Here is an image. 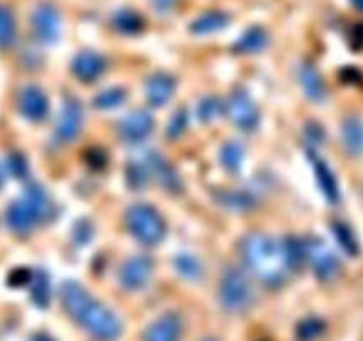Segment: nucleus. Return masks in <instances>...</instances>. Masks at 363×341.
<instances>
[{
    "instance_id": "obj_26",
    "label": "nucleus",
    "mask_w": 363,
    "mask_h": 341,
    "mask_svg": "<svg viewBox=\"0 0 363 341\" xmlns=\"http://www.w3.org/2000/svg\"><path fill=\"white\" fill-rule=\"evenodd\" d=\"M50 279H48L47 274L43 270L34 274L33 281H30V295H33L34 304L40 306V308H47L48 302H50Z\"/></svg>"
},
{
    "instance_id": "obj_25",
    "label": "nucleus",
    "mask_w": 363,
    "mask_h": 341,
    "mask_svg": "<svg viewBox=\"0 0 363 341\" xmlns=\"http://www.w3.org/2000/svg\"><path fill=\"white\" fill-rule=\"evenodd\" d=\"M312 163H313V170H315V178L317 182H319L323 192L326 194L328 200L335 201V197H337V187H335V180L333 176H331V170L328 169L326 163H324L320 158H317L313 153H312Z\"/></svg>"
},
{
    "instance_id": "obj_37",
    "label": "nucleus",
    "mask_w": 363,
    "mask_h": 341,
    "mask_svg": "<svg viewBox=\"0 0 363 341\" xmlns=\"http://www.w3.org/2000/svg\"><path fill=\"white\" fill-rule=\"evenodd\" d=\"M34 274L29 269H16L9 274V284L11 287H23V284H30Z\"/></svg>"
},
{
    "instance_id": "obj_7",
    "label": "nucleus",
    "mask_w": 363,
    "mask_h": 341,
    "mask_svg": "<svg viewBox=\"0 0 363 341\" xmlns=\"http://www.w3.org/2000/svg\"><path fill=\"white\" fill-rule=\"evenodd\" d=\"M153 260L150 256H145V254H139V256H132L128 258L127 262L121 265L120 269V279L121 288L128 291H135V290H141L148 284L150 277L153 274Z\"/></svg>"
},
{
    "instance_id": "obj_39",
    "label": "nucleus",
    "mask_w": 363,
    "mask_h": 341,
    "mask_svg": "<svg viewBox=\"0 0 363 341\" xmlns=\"http://www.w3.org/2000/svg\"><path fill=\"white\" fill-rule=\"evenodd\" d=\"M30 341H54L50 336H47V334H36V336H33V340Z\"/></svg>"
},
{
    "instance_id": "obj_34",
    "label": "nucleus",
    "mask_w": 363,
    "mask_h": 341,
    "mask_svg": "<svg viewBox=\"0 0 363 341\" xmlns=\"http://www.w3.org/2000/svg\"><path fill=\"white\" fill-rule=\"evenodd\" d=\"M8 170L15 178L22 180L29 175V163L22 153H11L8 156Z\"/></svg>"
},
{
    "instance_id": "obj_36",
    "label": "nucleus",
    "mask_w": 363,
    "mask_h": 341,
    "mask_svg": "<svg viewBox=\"0 0 363 341\" xmlns=\"http://www.w3.org/2000/svg\"><path fill=\"white\" fill-rule=\"evenodd\" d=\"M84 158H86L87 166L93 169H102L107 163V155L100 148H89L84 153Z\"/></svg>"
},
{
    "instance_id": "obj_28",
    "label": "nucleus",
    "mask_w": 363,
    "mask_h": 341,
    "mask_svg": "<svg viewBox=\"0 0 363 341\" xmlns=\"http://www.w3.org/2000/svg\"><path fill=\"white\" fill-rule=\"evenodd\" d=\"M244 149L239 142H226L221 148V163L230 173H237L242 166Z\"/></svg>"
},
{
    "instance_id": "obj_31",
    "label": "nucleus",
    "mask_w": 363,
    "mask_h": 341,
    "mask_svg": "<svg viewBox=\"0 0 363 341\" xmlns=\"http://www.w3.org/2000/svg\"><path fill=\"white\" fill-rule=\"evenodd\" d=\"M150 180V170L146 163H128L127 182L132 189H145Z\"/></svg>"
},
{
    "instance_id": "obj_9",
    "label": "nucleus",
    "mask_w": 363,
    "mask_h": 341,
    "mask_svg": "<svg viewBox=\"0 0 363 341\" xmlns=\"http://www.w3.org/2000/svg\"><path fill=\"white\" fill-rule=\"evenodd\" d=\"M184 333V318L177 311L160 315L146 327L143 341H180Z\"/></svg>"
},
{
    "instance_id": "obj_38",
    "label": "nucleus",
    "mask_w": 363,
    "mask_h": 341,
    "mask_svg": "<svg viewBox=\"0 0 363 341\" xmlns=\"http://www.w3.org/2000/svg\"><path fill=\"white\" fill-rule=\"evenodd\" d=\"M152 4L157 11L166 13V11H169L174 4H177V0H152Z\"/></svg>"
},
{
    "instance_id": "obj_30",
    "label": "nucleus",
    "mask_w": 363,
    "mask_h": 341,
    "mask_svg": "<svg viewBox=\"0 0 363 341\" xmlns=\"http://www.w3.org/2000/svg\"><path fill=\"white\" fill-rule=\"evenodd\" d=\"M324 333V322L323 320L310 316V318L301 320L296 327V337L299 341H313Z\"/></svg>"
},
{
    "instance_id": "obj_20",
    "label": "nucleus",
    "mask_w": 363,
    "mask_h": 341,
    "mask_svg": "<svg viewBox=\"0 0 363 341\" xmlns=\"http://www.w3.org/2000/svg\"><path fill=\"white\" fill-rule=\"evenodd\" d=\"M269 43V36L262 27H251L246 33L240 36L237 41L235 52L239 54H257V52L264 50Z\"/></svg>"
},
{
    "instance_id": "obj_15",
    "label": "nucleus",
    "mask_w": 363,
    "mask_h": 341,
    "mask_svg": "<svg viewBox=\"0 0 363 341\" xmlns=\"http://www.w3.org/2000/svg\"><path fill=\"white\" fill-rule=\"evenodd\" d=\"M177 80L169 73H153L146 80V98L152 107H162L173 98Z\"/></svg>"
},
{
    "instance_id": "obj_14",
    "label": "nucleus",
    "mask_w": 363,
    "mask_h": 341,
    "mask_svg": "<svg viewBox=\"0 0 363 341\" xmlns=\"http://www.w3.org/2000/svg\"><path fill=\"white\" fill-rule=\"evenodd\" d=\"M18 109L26 120L43 121L48 116L47 95L40 88H36V86H27L20 93Z\"/></svg>"
},
{
    "instance_id": "obj_24",
    "label": "nucleus",
    "mask_w": 363,
    "mask_h": 341,
    "mask_svg": "<svg viewBox=\"0 0 363 341\" xmlns=\"http://www.w3.org/2000/svg\"><path fill=\"white\" fill-rule=\"evenodd\" d=\"M23 197H26L27 201H29L30 204H33L34 208L38 210V214L41 215V219H48L52 215V201L50 197L47 196V192H45L43 189H41L40 185H36V183H33V185H29L26 189V194H23Z\"/></svg>"
},
{
    "instance_id": "obj_40",
    "label": "nucleus",
    "mask_w": 363,
    "mask_h": 341,
    "mask_svg": "<svg viewBox=\"0 0 363 341\" xmlns=\"http://www.w3.org/2000/svg\"><path fill=\"white\" fill-rule=\"evenodd\" d=\"M4 180H6L4 170H2V167H0V189H2V187H4Z\"/></svg>"
},
{
    "instance_id": "obj_33",
    "label": "nucleus",
    "mask_w": 363,
    "mask_h": 341,
    "mask_svg": "<svg viewBox=\"0 0 363 341\" xmlns=\"http://www.w3.org/2000/svg\"><path fill=\"white\" fill-rule=\"evenodd\" d=\"M363 130L362 127H359L356 121L349 120L347 123L344 125V141L345 144H347V148L351 149V151H356V149H359V146L363 144Z\"/></svg>"
},
{
    "instance_id": "obj_11",
    "label": "nucleus",
    "mask_w": 363,
    "mask_h": 341,
    "mask_svg": "<svg viewBox=\"0 0 363 341\" xmlns=\"http://www.w3.org/2000/svg\"><path fill=\"white\" fill-rule=\"evenodd\" d=\"M153 127H155V121L148 112L135 110V112H130L121 120L118 132H120L121 141L128 142V144H138L152 134Z\"/></svg>"
},
{
    "instance_id": "obj_6",
    "label": "nucleus",
    "mask_w": 363,
    "mask_h": 341,
    "mask_svg": "<svg viewBox=\"0 0 363 341\" xmlns=\"http://www.w3.org/2000/svg\"><path fill=\"white\" fill-rule=\"evenodd\" d=\"M33 33L38 41L45 45H52L61 36V16L57 8L50 2H41L33 13Z\"/></svg>"
},
{
    "instance_id": "obj_17",
    "label": "nucleus",
    "mask_w": 363,
    "mask_h": 341,
    "mask_svg": "<svg viewBox=\"0 0 363 341\" xmlns=\"http://www.w3.org/2000/svg\"><path fill=\"white\" fill-rule=\"evenodd\" d=\"M281 250L289 272H296L306 262V245L299 236L289 235L281 240Z\"/></svg>"
},
{
    "instance_id": "obj_19",
    "label": "nucleus",
    "mask_w": 363,
    "mask_h": 341,
    "mask_svg": "<svg viewBox=\"0 0 363 341\" xmlns=\"http://www.w3.org/2000/svg\"><path fill=\"white\" fill-rule=\"evenodd\" d=\"M299 79H301L303 89H305L306 96H308L310 100H313V102H320V100L326 96V88H324L323 79H320L319 71H317L312 64L301 66Z\"/></svg>"
},
{
    "instance_id": "obj_16",
    "label": "nucleus",
    "mask_w": 363,
    "mask_h": 341,
    "mask_svg": "<svg viewBox=\"0 0 363 341\" xmlns=\"http://www.w3.org/2000/svg\"><path fill=\"white\" fill-rule=\"evenodd\" d=\"M146 167H148L150 170V176H153L164 190H167V192H178V190L182 189V182L180 178H178L177 170H174L173 167H171V163L166 162L159 153H148Z\"/></svg>"
},
{
    "instance_id": "obj_10",
    "label": "nucleus",
    "mask_w": 363,
    "mask_h": 341,
    "mask_svg": "<svg viewBox=\"0 0 363 341\" xmlns=\"http://www.w3.org/2000/svg\"><path fill=\"white\" fill-rule=\"evenodd\" d=\"M84 125L82 105L75 98H68L62 103L61 116H59L55 135L61 142H72L79 137Z\"/></svg>"
},
{
    "instance_id": "obj_2",
    "label": "nucleus",
    "mask_w": 363,
    "mask_h": 341,
    "mask_svg": "<svg viewBox=\"0 0 363 341\" xmlns=\"http://www.w3.org/2000/svg\"><path fill=\"white\" fill-rule=\"evenodd\" d=\"M240 254L250 272L269 288H280L289 272L281 242L265 233H250L240 242Z\"/></svg>"
},
{
    "instance_id": "obj_32",
    "label": "nucleus",
    "mask_w": 363,
    "mask_h": 341,
    "mask_svg": "<svg viewBox=\"0 0 363 341\" xmlns=\"http://www.w3.org/2000/svg\"><path fill=\"white\" fill-rule=\"evenodd\" d=\"M223 109H225V103L219 98H205L198 105V116L201 121H212L221 114Z\"/></svg>"
},
{
    "instance_id": "obj_5",
    "label": "nucleus",
    "mask_w": 363,
    "mask_h": 341,
    "mask_svg": "<svg viewBox=\"0 0 363 341\" xmlns=\"http://www.w3.org/2000/svg\"><path fill=\"white\" fill-rule=\"evenodd\" d=\"M225 112L233 125L242 132H253L260 123L257 103L244 88L233 89L225 103Z\"/></svg>"
},
{
    "instance_id": "obj_3",
    "label": "nucleus",
    "mask_w": 363,
    "mask_h": 341,
    "mask_svg": "<svg viewBox=\"0 0 363 341\" xmlns=\"http://www.w3.org/2000/svg\"><path fill=\"white\" fill-rule=\"evenodd\" d=\"M128 231L138 242L145 245H157L164 240L167 226L160 212L146 203H135L125 214Z\"/></svg>"
},
{
    "instance_id": "obj_13",
    "label": "nucleus",
    "mask_w": 363,
    "mask_h": 341,
    "mask_svg": "<svg viewBox=\"0 0 363 341\" xmlns=\"http://www.w3.org/2000/svg\"><path fill=\"white\" fill-rule=\"evenodd\" d=\"M107 61L104 55L96 54L93 50H84L75 55L72 62V71L80 82L91 83L99 80L106 73Z\"/></svg>"
},
{
    "instance_id": "obj_8",
    "label": "nucleus",
    "mask_w": 363,
    "mask_h": 341,
    "mask_svg": "<svg viewBox=\"0 0 363 341\" xmlns=\"http://www.w3.org/2000/svg\"><path fill=\"white\" fill-rule=\"evenodd\" d=\"M306 245V262L320 281H330L337 276L338 263L330 249L319 238H310Z\"/></svg>"
},
{
    "instance_id": "obj_35",
    "label": "nucleus",
    "mask_w": 363,
    "mask_h": 341,
    "mask_svg": "<svg viewBox=\"0 0 363 341\" xmlns=\"http://www.w3.org/2000/svg\"><path fill=\"white\" fill-rule=\"evenodd\" d=\"M186 127H187L186 110H184V109L177 110V112H174V116L171 117L169 127H167V135H169L171 139L180 137V135L184 134V130H186Z\"/></svg>"
},
{
    "instance_id": "obj_12",
    "label": "nucleus",
    "mask_w": 363,
    "mask_h": 341,
    "mask_svg": "<svg viewBox=\"0 0 363 341\" xmlns=\"http://www.w3.org/2000/svg\"><path fill=\"white\" fill-rule=\"evenodd\" d=\"M6 221H8V226L15 233H20V235H26V233L33 231L36 228L38 222H41V215L38 214L36 208L22 197V200L15 201L13 204H9L8 214H6Z\"/></svg>"
},
{
    "instance_id": "obj_29",
    "label": "nucleus",
    "mask_w": 363,
    "mask_h": 341,
    "mask_svg": "<svg viewBox=\"0 0 363 341\" xmlns=\"http://www.w3.org/2000/svg\"><path fill=\"white\" fill-rule=\"evenodd\" d=\"M218 200L221 201L225 207L232 208L235 212H246L255 207V197L246 192H237V190H228V192L219 194Z\"/></svg>"
},
{
    "instance_id": "obj_1",
    "label": "nucleus",
    "mask_w": 363,
    "mask_h": 341,
    "mask_svg": "<svg viewBox=\"0 0 363 341\" xmlns=\"http://www.w3.org/2000/svg\"><path fill=\"white\" fill-rule=\"evenodd\" d=\"M61 302L69 316L100 341H116L123 333L121 320L113 309L96 301L75 281H66L61 287Z\"/></svg>"
},
{
    "instance_id": "obj_27",
    "label": "nucleus",
    "mask_w": 363,
    "mask_h": 341,
    "mask_svg": "<svg viewBox=\"0 0 363 341\" xmlns=\"http://www.w3.org/2000/svg\"><path fill=\"white\" fill-rule=\"evenodd\" d=\"M127 100V91L123 88H111L95 96L93 105L99 110H111L120 107Z\"/></svg>"
},
{
    "instance_id": "obj_41",
    "label": "nucleus",
    "mask_w": 363,
    "mask_h": 341,
    "mask_svg": "<svg viewBox=\"0 0 363 341\" xmlns=\"http://www.w3.org/2000/svg\"><path fill=\"white\" fill-rule=\"evenodd\" d=\"M203 341H216V340H211V337H208V340H203Z\"/></svg>"
},
{
    "instance_id": "obj_21",
    "label": "nucleus",
    "mask_w": 363,
    "mask_h": 341,
    "mask_svg": "<svg viewBox=\"0 0 363 341\" xmlns=\"http://www.w3.org/2000/svg\"><path fill=\"white\" fill-rule=\"evenodd\" d=\"M174 269L182 277L189 281H200L203 276V267L193 254H178L174 258Z\"/></svg>"
},
{
    "instance_id": "obj_22",
    "label": "nucleus",
    "mask_w": 363,
    "mask_h": 341,
    "mask_svg": "<svg viewBox=\"0 0 363 341\" xmlns=\"http://www.w3.org/2000/svg\"><path fill=\"white\" fill-rule=\"evenodd\" d=\"M113 25L118 33L121 34H138L143 29V18L139 13L130 11V9H121L114 15Z\"/></svg>"
},
{
    "instance_id": "obj_18",
    "label": "nucleus",
    "mask_w": 363,
    "mask_h": 341,
    "mask_svg": "<svg viewBox=\"0 0 363 341\" xmlns=\"http://www.w3.org/2000/svg\"><path fill=\"white\" fill-rule=\"evenodd\" d=\"M230 23V16L223 11H207L200 16V18L194 20L191 23V30L194 34H200V36H205V34H214L219 33L221 29H225Z\"/></svg>"
},
{
    "instance_id": "obj_4",
    "label": "nucleus",
    "mask_w": 363,
    "mask_h": 341,
    "mask_svg": "<svg viewBox=\"0 0 363 341\" xmlns=\"http://www.w3.org/2000/svg\"><path fill=\"white\" fill-rule=\"evenodd\" d=\"M219 304L228 313H242L253 304V288L244 270L228 267L223 272L218 290Z\"/></svg>"
},
{
    "instance_id": "obj_23",
    "label": "nucleus",
    "mask_w": 363,
    "mask_h": 341,
    "mask_svg": "<svg viewBox=\"0 0 363 341\" xmlns=\"http://www.w3.org/2000/svg\"><path fill=\"white\" fill-rule=\"evenodd\" d=\"M16 41V22L11 9L0 4V48L13 47Z\"/></svg>"
}]
</instances>
